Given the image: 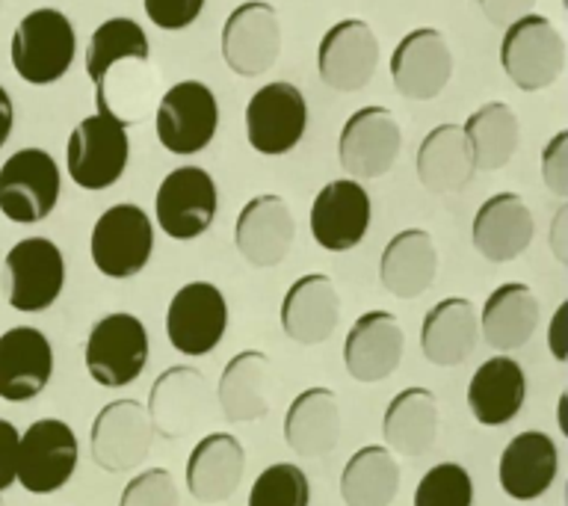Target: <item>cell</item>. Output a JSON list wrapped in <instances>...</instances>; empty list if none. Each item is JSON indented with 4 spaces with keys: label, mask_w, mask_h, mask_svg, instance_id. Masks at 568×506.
I'll return each mask as SVG.
<instances>
[{
    "label": "cell",
    "mask_w": 568,
    "mask_h": 506,
    "mask_svg": "<svg viewBox=\"0 0 568 506\" xmlns=\"http://www.w3.org/2000/svg\"><path fill=\"white\" fill-rule=\"evenodd\" d=\"M477 317L479 337L495 353H515L524 344H530V337L539 328L541 311L530 284L506 282L488 293Z\"/></svg>",
    "instance_id": "cell-29"
},
{
    "label": "cell",
    "mask_w": 568,
    "mask_h": 506,
    "mask_svg": "<svg viewBox=\"0 0 568 506\" xmlns=\"http://www.w3.org/2000/svg\"><path fill=\"white\" fill-rule=\"evenodd\" d=\"M0 506H7V504H3V497H0Z\"/></svg>",
    "instance_id": "cell-49"
},
{
    "label": "cell",
    "mask_w": 568,
    "mask_h": 506,
    "mask_svg": "<svg viewBox=\"0 0 568 506\" xmlns=\"http://www.w3.org/2000/svg\"><path fill=\"white\" fill-rule=\"evenodd\" d=\"M403 355L406 332L390 311H364L344 337V367L362 385H376L394 376Z\"/></svg>",
    "instance_id": "cell-19"
},
{
    "label": "cell",
    "mask_w": 568,
    "mask_h": 506,
    "mask_svg": "<svg viewBox=\"0 0 568 506\" xmlns=\"http://www.w3.org/2000/svg\"><path fill=\"white\" fill-rule=\"evenodd\" d=\"M465 403L479 426L513 424L527 403V373L509 353L491 355L470 376Z\"/></svg>",
    "instance_id": "cell-27"
},
{
    "label": "cell",
    "mask_w": 568,
    "mask_h": 506,
    "mask_svg": "<svg viewBox=\"0 0 568 506\" xmlns=\"http://www.w3.org/2000/svg\"><path fill=\"white\" fill-rule=\"evenodd\" d=\"M220 211V190L202 166L172 169L154 195V216L166 237L186 243L202 237Z\"/></svg>",
    "instance_id": "cell-11"
},
{
    "label": "cell",
    "mask_w": 568,
    "mask_h": 506,
    "mask_svg": "<svg viewBox=\"0 0 568 506\" xmlns=\"http://www.w3.org/2000/svg\"><path fill=\"white\" fill-rule=\"evenodd\" d=\"M12 124H16V107H12V98H9L7 89L0 87V149L12 136Z\"/></svg>",
    "instance_id": "cell-47"
},
{
    "label": "cell",
    "mask_w": 568,
    "mask_h": 506,
    "mask_svg": "<svg viewBox=\"0 0 568 506\" xmlns=\"http://www.w3.org/2000/svg\"><path fill=\"white\" fill-rule=\"evenodd\" d=\"M142 7L151 24L166 33H178L199 21L204 12V0H142Z\"/></svg>",
    "instance_id": "cell-41"
},
{
    "label": "cell",
    "mask_w": 568,
    "mask_h": 506,
    "mask_svg": "<svg viewBox=\"0 0 568 506\" xmlns=\"http://www.w3.org/2000/svg\"><path fill=\"white\" fill-rule=\"evenodd\" d=\"M399 151H403V128L397 115L382 104L355 110L337 140L341 169L353 181H376L388 175L397 166Z\"/></svg>",
    "instance_id": "cell-8"
},
{
    "label": "cell",
    "mask_w": 568,
    "mask_h": 506,
    "mask_svg": "<svg viewBox=\"0 0 568 506\" xmlns=\"http://www.w3.org/2000/svg\"><path fill=\"white\" fill-rule=\"evenodd\" d=\"M500 65L521 92H541L566 71V39L550 18L536 12L521 16L506 27Z\"/></svg>",
    "instance_id": "cell-4"
},
{
    "label": "cell",
    "mask_w": 568,
    "mask_h": 506,
    "mask_svg": "<svg viewBox=\"0 0 568 506\" xmlns=\"http://www.w3.org/2000/svg\"><path fill=\"white\" fill-rule=\"evenodd\" d=\"M80 462L78 435L60 417H42L27 426L18 442L16 483L30 495H57L69 486Z\"/></svg>",
    "instance_id": "cell-7"
},
{
    "label": "cell",
    "mask_w": 568,
    "mask_h": 506,
    "mask_svg": "<svg viewBox=\"0 0 568 506\" xmlns=\"http://www.w3.org/2000/svg\"><path fill=\"white\" fill-rule=\"evenodd\" d=\"M149 36L136 24L133 18L115 16L106 18L104 24L95 27V33L89 36L87 44V78L92 87H106V74L113 65L124 60L149 62Z\"/></svg>",
    "instance_id": "cell-37"
},
{
    "label": "cell",
    "mask_w": 568,
    "mask_h": 506,
    "mask_svg": "<svg viewBox=\"0 0 568 506\" xmlns=\"http://www.w3.org/2000/svg\"><path fill=\"white\" fill-rule=\"evenodd\" d=\"M60 166L42 149H21L0 166V213L18 225L48 220L60 202Z\"/></svg>",
    "instance_id": "cell-9"
},
{
    "label": "cell",
    "mask_w": 568,
    "mask_h": 506,
    "mask_svg": "<svg viewBox=\"0 0 568 506\" xmlns=\"http://www.w3.org/2000/svg\"><path fill=\"white\" fill-rule=\"evenodd\" d=\"M382 438L390 453L408 459L433 451L438 438V399L433 391L420 385L399 391L382 415Z\"/></svg>",
    "instance_id": "cell-33"
},
{
    "label": "cell",
    "mask_w": 568,
    "mask_h": 506,
    "mask_svg": "<svg viewBox=\"0 0 568 506\" xmlns=\"http://www.w3.org/2000/svg\"><path fill=\"white\" fill-rule=\"evenodd\" d=\"M296 240V220L282 195L264 193L248 199L234 222V246L255 270H273L291 255Z\"/></svg>",
    "instance_id": "cell-21"
},
{
    "label": "cell",
    "mask_w": 568,
    "mask_h": 506,
    "mask_svg": "<svg viewBox=\"0 0 568 506\" xmlns=\"http://www.w3.org/2000/svg\"><path fill=\"white\" fill-rule=\"evenodd\" d=\"M403 470L385 444H367L341 470V500L346 506H390L399 495Z\"/></svg>",
    "instance_id": "cell-35"
},
{
    "label": "cell",
    "mask_w": 568,
    "mask_h": 506,
    "mask_svg": "<svg viewBox=\"0 0 568 506\" xmlns=\"http://www.w3.org/2000/svg\"><path fill=\"white\" fill-rule=\"evenodd\" d=\"M149 355V328L136 314H128V311H113L95 320L83 346L89 380L101 388H124L140 380Z\"/></svg>",
    "instance_id": "cell-3"
},
{
    "label": "cell",
    "mask_w": 568,
    "mask_h": 506,
    "mask_svg": "<svg viewBox=\"0 0 568 506\" xmlns=\"http://www.w3.org/2000/svg\"><path fill=\"white\" fill-rule=\"evenodd\" d=\"M7 302L21 314H42L65 287V257L48 237H24L7 252Z\"/></svg>",
    "instance_id": "cell-12"
},
{
    "label": "cell",
    "mask_w": 568,
    "mask_h": 506,
    "mask_svg": "<svg viewBox=\"0 0 568 506\" xmlns=\"http://www.w3.org/2000/svg\"><path fill=\"white\" fill-rule=\"evenodd\" d=\"M373 216V202L362 181L337 178L328 181L311 204V234L326 252H349L367 237Z\"/></svg>",
    "instance_id": "cell-20"
},
{
    "label": "cell",
    "mask_w": 568,
    "mask_h": 506,
    "mask_svg": "<svg viewBox=\"0 0 568 506\" xmlns=\"http://www.w3.org/2000/svg\"><path fill=\"white\" fill-rule=\"evenodd\" d=\"M566 403H568V394H559L557 424H559V433H562V435H568V424H566Z\"/></svg>",
    "instance_id": "cell-48"
},
{
    "label": "cell",
    "mask_w": 568,
    "mask_h": 506,
    "mask_svg": "<svg viewBox=\"0 0 568 506\" xmlns=\"http://www.w3.org/2000/svg\"><path fill=\"white\" fill-rule=\"evenodd\" d=\"M160 145L178 158H193L220 131V101L202 80H181L163 92L154 113Z\"/></svg>",
    "instance_id": "cell-6"
},
{
    "label": "cell",
    "mask_w": 568,
    "mask_h": 506,
    "mask_svg": "<svg viewBox=\"0 0 568 506\" xmlns=\"http://www.w3.org/2000/svg\"><path fill=\"white\" fill-rule=\"evenodd\" d=\"M559 474V447L541 429H524L506 442L497 459V479L506 497L530 504L548 495Z\"/></svg>",
    "instance_id": "cell-22"
},
{
    "label": "cell",
    "mask_w": 568,
    "mask_h": 506,
    "mask_svg": "<svg viewBox=\"0 0 568 506\" xmlns=\"http://www.w3.org/2000/svg\"><path fill=\"white\" fill-rule=\"evenodd\" d=\"M53 380V346L42 328L12 326L0 335V399L30 403Z\"/></svg>",
    "instance_id": "cell-23"
},
{
    "label": "cell",
    "mask_w": 568,
    "mask_h": 506,
    "mask_svg": "<svg viewBox=\"0 0 568 506\" xmlns=\"http://www.w3.org/2000/svg\"><path fill=\"white\" fill-rule=\"evenodd\" d=\"M479 344V317L474 302L447 296L435 302L420 323V353L435 367H459Z\"/></svg>",
    "instance_id": "cell-30"
},
{
    "label": "cell",
    "mask_w": 568,
    "mask_h": 506,
    "mask_svg": "<svg viewBox=\"0 0 568 506\" xmlns=\"http://www.w3.org/2000/svg\"><path fill=\"white\" fill-rule=\"evenodd\" d=\"M550 249L557 255L559 264H568V204H559L554 225H550Z\"/></svg>",
    "instance_id": "cell-46"
},
{
    "label": "cell",
    "mask_w": 568,
    "mask_h": 506,
    "mask_svg": "<svg viewBox=\"0 0 568 506\" xmlns=\"http://www.w3.org/2000/svg\"><path fill=\"white\" fill-rule=\"evenodd\" d=\"M470 158L479 172H497L509 166L521 145V122L506 101H488L462 124Z\"/></svg>",
    "instance_id": "cell-36"
},
{
    "label": "cell",
    "mask_w": 568,
    "mask_h": 506,
    "mask_svg": "<svg viewBox=\"0 0 568 506\" xmlns=\"http://www.w3.org/2000/svg\"><path fill=\"white\" fill-rule=\"evenodd\" d=\"M477 7L483 9V16L488 18V24L509 27L521 16H530L536 0H477Z\"/></svg>",
    "instance_id": "cell-44"
},
{
    "label": "cell",
    "mask_w": 568,
    "mask_h": 506,
    "mask_svg": "<svg viewBox=\"0 0 568 506\" xmlns=\"http://www.w3.org/2000/svg\"><path fill=\"white\" fill-rule=\"evenodd\" d=\"M154 252V222L140 204L122 202L106 208L89 234L92 264L106 279H133L140 275Z\"/></svg>",
    "instance_id": "cell-5"
},
{
    "label": "cell",
    "mask_w": 568,
    "mask_h": 506,
    "mask_svg": "<svg viewBox=\"0 0 568 506\" xmlns=\"http://www.w3.org/2000/svg\"><path fill=\"white\" fill-rule=\"evenodd\" d=\"M548 350L554 355V362H568V300L559 302L554 317L548 323Z\"/></svg>",
    "instance_id": "cell-45"
},
{
    "label": "cell",
    "mask_w": 568,
    "mask_h": 506,
    "mask_svg": "<svg viewBox=\"0 0 568 506\" xmlns=\"http://www.w3.org/2000/svg\"><path fill=\"white\" fill-rule=\"evenodd\" d=\"M453 78V51L442 30L417 27L390 53V83L408 101H433Z\"/></svg>",
    "instance_id": "cell-17"
},
{
    "label": "cell",
    "mask_w": 568,
    "mask_h": 506,
    "mask_svg": "<svg viewBox=\"0 0 568 506\" xmlns=\"http://www.w3.org/2000/svg\"><path fill=\"white\" fill-rule=\"evenodd\" d=\"M222 60L237 78H261L282 53V21L264 0H246L231 9L222 24Z\"/></svg>",
    "instance_id": "cell-14"
},
{
    "label": "cell",
    "mask_w": 568,
    "mask_h": 506,
    "mask_svg": "<svg viewBox=\"0 0 568 506\" xmlns=\"http://www.w3.org/2000/svg\"><path fill=\"white\" fill-rule=\"evenodd\" d=\"M243 474H246V447L231 433L202 435L186 456V492L199 504L231 500L237 495Z\"/></svg>",
    "instance_id": "cell-25"
},
{
    "label": "cell",
    "mask_w": 568,
    "mask_h": 506,
    "mask_svg": "<svg viewBox=\"0 0 568 506\" xmlns=\"http://www.w3.org/2000/svg\"><path fill=\"white\" fill-rule=\"evenodd\" d=\"M78 53V33L71 18L60 9L42 7L27 12L18 21L9 60L12 69L30 87H51L69 74L71 62Z\"/></svg>",
    "instance_id": "cell-2"
},
{
    "label": "cell",
    "mask_w": 568,
    "mask_h": 506,
    "mask_svg": "<svg viewBox=\"0 0 568 506\" xmlns=\"http://www.w3.org/2000/svg\"><path fill=\"white\" fill-rule=\"evenodd\" d=\"M278 323L293 344H326L341 323V293L335 282L323 273L300 275L284 293Z\"/></svg>",
    "instance_id": "cell-24"
},
{
    "label": "cell",
    "mask_w": 568,
    "mask_h": 506,
    "mask_svg": "<svg viewBox=\"0 0 568 506\" xmlns=\"http://www.w3.org/2000/svg\"><path fill=\"white\" fill-rule=\"evenodd\" d=\"M412 506H474V479L459 462H438L417 479Z\"/></svg>",
    "instance_id": "cell-39"
},
{
    "label": "cell",
    "mask_w": 568,
    "mask_h": 506,
    "mask_svg": "<svg viewBox=\"0 0 568 506\" xmlns=\"http://www.w3.org/2000/svg\"><path fill=\"white\" fill-rule=\"evenodd\" d=\"M207 406H211V388L204 373L190 364H172L151 385L145 412L154 435L178 442L202 424Z\"/></svg>",
    "instance_id": "cell-18"
},
{
    "label": "cell",
    "mask_w": 568,
    "mask_h": 506,
    "mask_svg": "<svg viewBox=\"0 0 568 506\" xmlns=\"http://www.w3.org/2000/svg\"><path fill=\"white\" fill-rule=\"evenodd\" d=\"M415 169L417 181L429 193H462L477 175L462 124H438L426 133L417 145Z\"/></svg>",
    "instance_id": "cell-34"
},
{
    "label": "cell",
    "mask_w": 568,
    "mask_h": 506,
    "mask_svg": "<svg viewBox=\"0 0 568 506\" xmlns=\"http://www.w3.org/2000/svg\"><path fill=\"white\" fill-rule=\"evenodd\" d=\"M438 275V249L429 231H397L382 249L379 282L397 300H417L435 284Z\"/></svg>",
    "instance_id": "cell-32"
},
{
    "label": "cell",
    "mask_w": 568,
    "mask_h": 506,
    "mask_svg": "<svg viewBox=\"0 0 568 506\" xmlns=\"http://www.w3.org/2000/svg\"><path fill=\"white\" fill-rule=\"evenodd\" d=\"M308 128V104L287 80H273L248 98L246 140L264 158H282L293 151Z\"/></svg>",
    "instance_id": "cell-15"
},
{
    "label": "cell",
    "mask_w": 568,
    "mask_h": 506,
    "mask_svg": "<svg viewBox=\"0 0 568 506\" xmlns=\"http://www.w3.org/2000/svg\"><path fill=\"white\" fill-rule=\"evenodd\" d=\"M246 506H311L308 474L293 462H275L255 477Z\"/></svg>",
    "instance_id": "cell-38"
},
{
    "label": "cell",
    "mask_w": 568,
    "mask_h": 506,
    "mask_svg": "<svg viewBox=\"0 0 568 506\" xmlns=\"http://www.w3.org/2000/svg\"><path fill=\"white\" fill-rule=\"evenodd\" d=\"M541 181L550 193L568 199V131L554 133V140L541 149Z\"/></svg>",
    "instance_id": "cell-42"
},
{
    "label": "cell",
    "mask_w": 568,
    "mask_h": 506,
    "mask_svg": "<svg viewBox=\"0 0 568 506\" xmlns=\"http://www.w3.org/2000/svg\"><path fill=\"white\" fill-rule=\"evenodd\" d=\"M154 429L140 399L122 397L101 406L89 426L92 462L106 474H131L149 459Z\"/></svg>",
    "instance_id": "cell-10"
},
{
    "label": "cell",
    "mask_w": 568,
    "mask_h": 506,
    "mask_svg": "<svg viewBox=\"0 0 568 506\" xmlns=\"http://www.w3.org/2000/svg\"><path fill=\"white\" fill-rule=\"evenodd\" d=\"M229 332V302L213 282H190L178 287L166 308V337L186 358L211 355Z\"/></svg>",
    "instance_id": "cell-13"
},
{
    "label": "cell",
    "mask_w": 568,
    "mask_h": 506,
    "mask_svg": "<svg viewBox=\"0 0 568 506\" xmlns=\"http://www.w3.org/2000/svg\"><path fill=\"white\" fill-rule=\"evenodd\" d=\"M379 69V39L362 18H344L323 33L317 71L332 92H362Z\"/></svg>",
    "instance_id": "cell-16"
},
{
    "label": "cell",
    "mask_w": 568,
    "mask_h": 506,
    "mask_svg": "<svg viewBox=\"0 0 568 506\" xmlns=\"http://www.w3.org/2000/svg\"><path fill=\"white\" fill-rule=\"evenodd\" d=\"M18 442L21 433L12 421L0 417V495L16 486L18 477Z\"/></svg>",
    "instance_id": "cell-43"
},
{
    "label": "cell",
    "mask_w": 568,
    "mask_h": 506,
    "mask_svg": "<svg viewBox=\"0 0 568 506\" xmlns=\"http://www.w3.org/2000/svg\"><path fill=\"white\" fill-rule=\"evenodd\" d=\"M119 506H181V492L166 468H145L128 479Z\"/></svg>",
    "instance_id": "cell-40"
},
{
    "label": "cell",
    "mask_w": 568,
    "mask_h": 506,
    "mask_svg": "<svg viewBox=\"0 0 568 506\" xmlns=\"http://www.w3.org/2000/svg\"><path fill=\"white\" fill-rule=\"evenodd\" d=\"M344 433L337 394L326 385L300 391L284 415V442L302 459H323L335 453Z\"/></svg>",
    "instance_id": "cell-28"
},
{
    "label": "cell",
    "mask_w": 568,
    "mask_h": 506,
    "mask_svg": "<svg viewBox=\"0 0 568 506\" xmlns=\"http://www.w3.org/2000/svg\"><path fill=\"white\" fill-rule=\"evenodd\" d=\"M536 220L518 193H497L479 204L470 222V243L491 264H509L532 243Z\"/></svg>",
    "instance_id": "cell-26"
},
{
    "label": "cell",
    "mask_w": 568,
    "mask_h": 506,
    "mask_svg": "<svg viewBox=\"0 0 568 506\" xmlns=\"http://www.w3.org/2000/svg\"><path fill=\"white\" fill-rule=\"evenodd\" d=\"M98 107L95 113L80 119L74 131L69 133V145H65V169H69L71 181L80 190H110L119 184V178L128 169L131 160V122L122 119L110 107L106 87L95 89Z\"/></svg>",
    "instance_id": "cell-1"
},
{
    "label": "cell",
    "mask_w": 568,
    "mask_h": 506,
    "mask_svg": "<svg viewBox=\"0 0 568 506\" xmlns=\"http://www.w3.org/2000/svg\"><path fill=\"white\" fill-rule=\"evenodd\" d=\"M273 362L261 350L231 355L216 385V403L229 424H255L270 415Z\"/></svg>",
    "instance_id": "cell-31"
}]
</instances>
